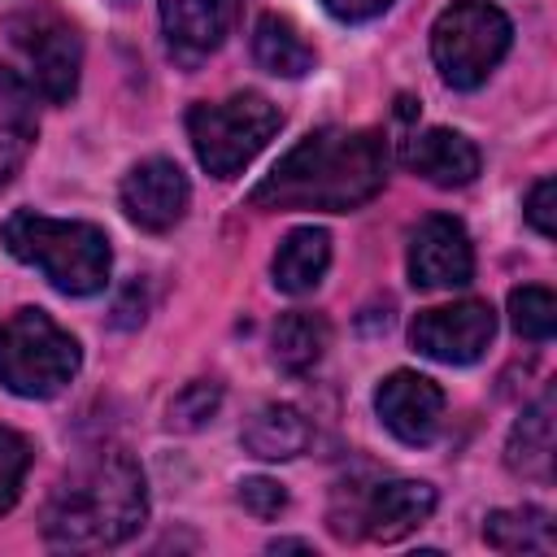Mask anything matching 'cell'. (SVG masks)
<instances>
[{
    "mask_svg": "<svg viewBox=\"0 0 557 557\" xmlns=\"http://www.w3.org/2000/svg\"><path fill=\"white\" fill-rule=\"evenodd\" d=\"M387 178V148L374 131H344L322 126L305 135L278 165L248 191L252 209H318V213H348L361 209L383 191Z\"/></svg>",
    "mask_w": 557,
    "mask_h": 557,
    "instance_id": "6da1fadb",
    "label": "cell"
},
{
    "mask_svg": "<svg viewBox=\"0 0 557 557\" xmlns=\"http://www.w3.org/2000/svg\"><path fill=\"white\" fill-rule=\"evenodd\" d=\"M148 518L144 470L126 448L78 466L44 509V535L57 548H117Z\"/></svg>",
    "mask_w": 557,
    "mask_h": 557,
    "instance_id": "7a4b0ae2",
    "label": "cell"
},
{
    "mask_svg": "<svg viewBox=\"0 0 557 557\" xmlns=\"http://www.w3.org/2000/svg\"><path fill=\"white\" fill-rule=\"evenodd\" d=\"M0 239L17 261L35 265L65 296H91L109 283V261H113L109 235L91 222L17 209L4 218Z\"/></svg>",
    "mask_w": 557,
    "mask_h": 557,
    "instance_id": "3957f363",
    "label": "cell"
},
{
    "mask_svg": "<svg viewBox=\"0 0 557 557\" xmlns=\"http://www.w3.org/2000/svg\"><path fill=\"white\" fill-rule=\"evenodd\" d=\"M83 366L78 339L44 309H17L0 322V387L22 400L57 396Z\"/></svg>",
    "mask_w": 557,
    "mask_h": 557,
    "instance_id": "277c9868",
    "label": "cell"
},
{
    "mask_svg": "<svg viewBox=\"0 0 557 557\" xmlns=\"http://www.w3.org/2000/svg\"><path fill=\"white\" fill-rule=\"evenodd\" d=\"M283 126V113L261 91H235L218 104H191L187 109V139L196 148V161L213 178H235Z\"/></svg>",
    "mask_w": 557,
    "mask_h": 557,
    "instance_id": "5b68a950",
    "label": "cell"
},
{
    "mask_svg": "<svg viewBox=\"0 0 557 557\" xmlns=\"http://www.w3.org/2000/svg\"><path fill=\"white\" fill-rule=\"evenodd\" d=\"M509 39H513V26L496 4L457 0L431 26V57L448 87L470 91L500 65V57L509 52Z\"/></svg>",
    "mask_w": 557,
    "mask_h": 557,
    "instance_id": "8992f818",
    "label": "cell"
},
{
    "mask_svg": "<svg viewBox=\"0 0 557 557\" xmlns=\"http://www.w3.org/2000/svg\"><path fill=\"white\" fill-rule=\"evenodd\" d=\"M9 39L26 61V74L35 83V91L52 104H65L78 91V70H83V44L78 30L48 13V9H26L17 17H9Z\"/></svg>",
    "mask_w": 557,
    "mask_h": 557,
    "instance_id": "52a82bcc",
    "label": "cell"
},
{
    "mask_svg": "<svg viewBox=\"0 0 557 557\" xmlns=\"http://www.w3.org/2000/svg\"><path fill=\"white\" fill-rule=\"evenodd\" d=\"M496 335V313L483 300H457L440 309H422L409 326V344L444 366H470Z\"/></svg>",
    "mask_w": 557,
    "mask_h": 557,
    "instance_id": "ba28073f",
    "label": "cell"
},
{
    "mask_svg": "<svg viewBox=\"0 0 557 557\" xmlns=\"http://www.w3.org/2000/svg\"><path fill=\"white\" fill-rule=\"evenodd\" d=\"M474 278V248L457 218L431 213L409 235V283L422 292L466 287Z\"/></svg>",
    "mask_w": 557,
    "mask_h": 557,
    "instance_id": "9c48e42d",
    "label": "cell"
},
{
    "mask_svg": "<svg viewBox=\"0 0 557 557\" xmlns=\"http://www.w3.org/2000/svg\"><path fill=\"white\" fill-rule=\"evenodd\" d=\"M374 413L379 422L400 440V444H431L444 418V392L435 379L413 374V370H392L379 392H374Z\"/></svg>",
    "mask_w": 557,
    "mask_h": 557,
    "instance_id": "30bf717a",
    "label": "cell"
},
{
    "mask_svg": "<svg viewBox=\"0 0 557 557\" xmlns=\"http://www.w3.org/2000/svg\"><path fill=\"white\" fill-rule=\"evenodd\" d=\"M187 200H191L187 174L170 157H148V161L131 165V174L122 178V209L144 231L178 226L187 213Z\"/></svg>",
    "mask_w": 557,
    "mask_h": 557,
    "instance_id": "8fae6325",
    "label": "cell"
},
{
    "mask_svg": "<svg viewBox=\"0 0 557 557\" xmlns=\"http://www.w3.org/2000/svg\"><path fill=\"white\" fill-rule=\"evenodd\" d=\"M231 22H235V0H165L161 9L170 57L183 65H196L209 52H218Z\"/></svg>",
    "mask_w": 557,
    "mask_h": 557,
    "instance_id": "7c38bea8",
    "label": "cell"
},
{
    "mask_svg": "<svg viewBox=\"0 0 557 557\" xmlns=\"http://www.w3.org/2000/svg\"><path fill=\"white\" fill-rule=\"evenodd\" d=\"M431 513H435V487H431V483L392 479V483H379V487L366 496L361 522H366V535H370V540L396 544V540H405L409 531H418Z\"/></svg>",
    "mask_w": 557,
    "mask_h": 557,
    "instance_id": "4fadbf2b",
    "label": "cell"
},
{
    "mask_svg": "<svg viewBox=\"0 0 557 557\" xmlns=\"http://www.w3.org/2000/svg\"><path fill=\"white\" fill-rule=\"evenodd\" d=\"M409 165L435 183V187H466L474 183L479 174V148L461 135V131H448V126H431L422 135H413L409 144Z\"/></svg>",
    "mask_w": 557,
    "mask_h": 557,
    "instance_id": "5bb4252c",
    "label": "cell"
},
{
    "mask_svg": "<svg viewBox=\"0 0 557 557\" xmlns=\"http://www.w3.org/2000/svg\"><path fill=\"white\" fill-rule=\"evenodd\" d=\"M326 265H331V235L322 226H296V231L283 235L270 274H274L278 292L305 296V292H313L322 283Z\"/></svg>",
    "mask_w": 557,
    "mask_h": 557,
    "instance_id": "9a60e30c",
    "label": "cell"
},
{
    "mask_svg": "<svg viewBox=\"0 0 557 557\" xmlns=\"http://www.w3.org/2000/svg\"><path fill=\"white\" fill-rule=\"evenodd\" d=\"M239 440L261 461H292V457H300L309 448L313 431H309V418L296 405H261L244 422Z\"/></svg>",
    "mask_w": 557,
    "mask_h": 557,
    "instance_id": "2e32d148",
    "label": "cell"
},
{
    "mask_svg": "<svg viewBox=\"0 0 557 557\" xmlns=\"http://www.w3.org/2000/svg\"><path fill=\"white\" fill-rule=\"evenodd\" d=\"M553 387L531 405L522 409V418L513 422L509 431V444H505V461L513 474L522 479H540L548 483L553 479Z\"/></svg>",
    "mask_w": 557,
    "mask_h": 557,
    "instance_id": "e0dca14e",
    "label": "cell"
},
{
    "mask_svg": "<svg viewBox=\"0 0 557 557\" xmlns=\"http://www.w3.org/2000/svg\"><path fill=\"white\" fill-rule=\"evenodd\" d=\"M331 344V326L322 313L313 309H292L274 322V335H270V348H274V366L287 370V374H305L322 361Z\"/></svg>",
    "mask_w": 557,
    "mask_h": 557,
    "instance_id": "ac0fdd59",
    "label": "cell"
},
{
    "mask_svg": "<svg viewBox=\"0 0 557 557\" xmlns=\"http://www.w3.org/2000/svg\"><path fill=\"white\" fill-rule=\"evenodd\" d=\"M35 144V113H30V96L26 87L0 70V191L13 183V174L22 170L26 152Z\"/></svg>",
    "mask_w": 557,
    "mask_h": 557,
    "instance_id": "d6986e66",
    "label": "cell"
},
{
    "mask_svg": "<svg viewBox=\"0 0 557 557\" xmlns=\"http://www.w3.org/2000/svg\"><path fill=\"white\" fill-rule=\"evenodd\" d=\"M483 540L496 553H553V513L535 509V505H518V509H492L483 518Z\"/></svg>",
    "mask_w": 557,
    "mask_h": 557,
    "instance_id": "ffe728a7",
    "label": "cell"
},
{
    "mask_svg": "<svg viewBox=\"0 0 557 557\" xmlns=\"http://www.w3.org/2000/svg\"><path fill=\"white\" fill-rule=\"evenodd\" d=\"M252 57L265 74H278V78H300L313 70V48L305 44V35L274 13H265L252 26Z\"/></svg>",
    "mask_w": 557,
    "mask_h": 557,
    "instance_id": "44dd1931",
    "label": "cell"
},
{
    "mask_svg": "<svg viewBox=\"0 0 557 557\" xmlns=\"http://www.w3.org/2000/svg\"><path fill=\"white\" fill-rule=\"evenodd\" d=\"M509 322L522 339H553L557 331V296L548 287H513L509 292Z\"/></svg>",
    "mask_w": 557,
    "mask_h": 557,
    "instance_id": "7402d4cb",
    "label": "cell"
},
{
    "mask_svg": "<svg viewBox=\"0 0 557 557\" xmlns=\"http://www.w3.org/2000/svg\"><path fill=\"white\" fill-rule=\"evenodd\" d=\"M218 405H222V387L213 379H196L170 400V426L174 431H200L218 413Z\"/></svg>",
    "mask_w": 557,
    "mask_h": 557,
    "instance_id": "603a6c76",
    "label": "cell"
},
{
    "mask_svg": "<svg viewBox=\"0 0 557 557\" xmlns=\"http://www.w3.org/2000/svg\"><path fill=\"white\" fill-rule=\"evenodd\" d=\"M26 470H30V440L17 435L13 426H0V513L17 505Z\"/></svg>",
    "mask_w": 557,
    "mask_h": 557,
    "instance_id": "cb8c5ba5",
    "label": "cell"
},
{
    "mask_svg": "<svg viewBox=\"0 0 557 557\" xmlns=\"http://www.w3.org/2000/svg\"><path fill=\"white\" fill-rule=\"evenodd\" d=\"M239 505H244L252 518H278V513L287 509V492H283V483H274V479L252 474V479L239 483Z\"/></svg>",
    "mask_w": 557,
    "mask_h": 557,
    "instance_id": "d4e9b609",
    "label": "cell"
},
{
    "mask_svg": "<svg viewBox=\"0 0 557 557\" xmlns=\"http://www.w3.org/2000/svg\"><path fill=\"white\" fill-rule=\"evenodd\" d=\"M553 196H557V183H553V178H540V183L531 187V196H527V222H531V226H535L544 239H553V235H557Z\"/></svg>",
    "mask_w": 557,
    "mask_h": 557,
    "instance_id": "484cf974",
    "label": "cell"
},
{
    "mask_svg": "<svg viewBox=\"0 0 557 557\" xmlns=\"http://www.w3.org/2000/svg\"><path fill=\"white\" fill-rule=\"evenodd\" d=\"M322 4H326V13L339 17V22H370V17L387 13L396 0H322Z\"/></svg>",
    "mask_w": 557,
    "mask_h": 557,
    "instance_id": "4316f807",
    "label": "cell"
},
{
    "mask_svg": "<svg viewBox=\"0 0 557 557\" xmlns=\"http://www.w3.org/2000/svg\"><path fill=\"white\" fill-rule=\"evenodd\" d=\"M287 548H300V553H309V544H305V540H274V544H270V553H287Z\"/></svg>",
    "mask_w": 557,
    "mask_h": 557,
    "instance_id": "83f0119b",
    "label": "cell"
}]
</instances>
